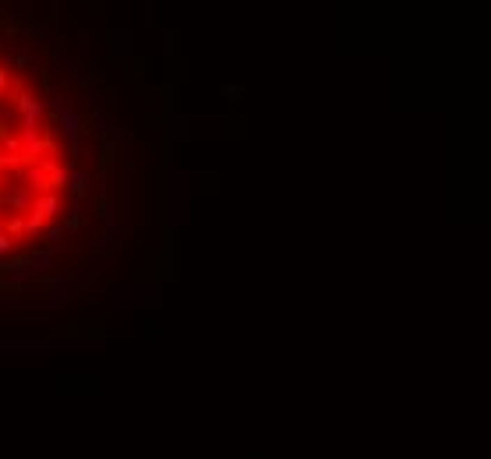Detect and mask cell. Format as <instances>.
<instances>
[{
  "label": "cell",
  "instance_id": "1",
  "mask_svg": "<svg viewBox=\"0 0 491 459\" xmlns=\"http://www.w3.org/2000/svg\"><path fill=\"white\" fill-rule=\"evenodd\" d=\"M82 205L78 138L50 75L0 36V272L39 258Z\"/></svg>",
  "mask_w": 491,
  "mask_h": 459
}]
</instances>
